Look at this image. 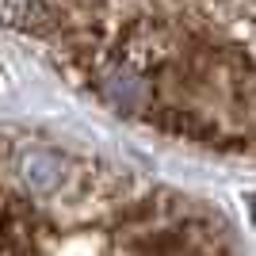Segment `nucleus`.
<instances>
[{
    "label": "nucleus",
    "mask_w": 256,
    "mask_h": 256,
    "mask_svg": "<svg viewBox=\"0 0 256 256\" xmlns=\"http://www.w3.org/2000/svg\"><path fill=\"white\" fill-rule=\"evenodd\" d=\"M0 23L115 118L256 160V0H0Z\"/></svg>",
    "instance_id": "obj_1"
},
{
    "label": "nucleus",
    "mask_w": 256,
    "mask_h": 256,
    "mask_svg": "<svg viewBox=\"0 0 256 256\" xmlns=\"http://www.w3.org/2000/svg\"><path fill=\"white\" fill-rule=\"evenodd\" d=\"M0 256H241L210 203L42 130L0 126Z\"/></svg>",
    "instance_id": "obj_2"
}]
</instances>
